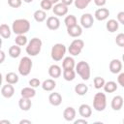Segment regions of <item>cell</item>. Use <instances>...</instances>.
I'll list each match as a JSON object with an SVG mask.
<instances>
[{
	"label": "cell",
	"instance_id": "cell-1",
	"mask_svg": "<svg viewBox=\"0 0 124 124\" xmlns=\"http://www.w3.org/2000/svg\"><path fill=\"white\" fill-rule=\"evenodd\" d=\"M30 30V22L25 18H18L14 20L12 31L16 35H24Z\"/></svg>",
	"mask_w": 124,
	"mask_h": 124
},
{
	"label": "cell",
	"instance_id": "cell-2",
	"mask_svg": "<svg viewBox=\"0 0 124 124\" xmlns=\"http://www.w3.org/2000/svg\"><path fill=\"white\" fill-rule=\"evenodd\" d=\"M42 41L41 39L39 38H33L30 40V42L27 44V46H26V53L30 56H36L40 53L41 51V48H42Z\"/></svg>",
	"mask_w": 124,
	"mask_h": 124
},
{
	"label": "cell",
	"instance_id": "cell-3",
	"mask_svg": "<svg viewBox=\"0 0 124 124\" xmlns=\"http://www.w3.org/2000/svg\"><path fill=\"white\" fill-rule=\"evenodd\" d=\"M107 107V97L105 93L97 92L93 98V108L97 111H103Z\"/></svg>",
	"mask_w": 124,
	"mask_h": 124
},
{
	"label": "cell",
	"instance_id": "cell-4",
	"mask_svg": "<svg viewBox=\"0 0 124 124\" xmlns=\"http://www.w3.org/2000/svg\"><path fill=\"white\" fill-rule=\"evenodd\" d=\"M76 72L83 80H88L90 78V66L85 61H79L76 65Z\"/></svg>",
	"mask_w": 124,
	"mask_h": 124
},
{
	"label": "cell",
	"instance_id": "cell-5",
	"mask_svg": "<svg viewBox=\"0 0 124 124\" xmlns=\"http://www.w3.org/2000/svg\"><path fill=\"white\" fill-rule=\"evenodd\" d=\"M32 66H33V63H32V60L30 57L28 56H24L20 59L19 61V64H18V73L21 75V76H28L31 72V69H32Z\"/></svg>",
	"mask_w": 124,
	"mask_h": 124
},
{
	"label": "cell",
	"instance_id": "cell-6",
	"mask_svg": "<svg viewBox=\"0 0 124 124\" xmlns=\"http://www.w3.org/2000/svg\"><path fill=\"white\" fill-rule=\"evenodd\" d=\"M66 53V46L63 44H55L53 45V46L51 47V58L54 61H60L62 60V58L64 57Z\"/></svg>",
	"mask_w": 124,
	"mask_h": 124
},
{
	"label": "cell",
	"instance_id": "cell-7",
	"mask_svg": "<svg viewBox=\"0 0 124 124\" xmlns=\"http://www.w3.org/2000/svg\"><path fill=\"white\" fill-rule=\"evenodd\" d=\"M83 46H84V42L82 40H80V39H75L71 43V45H70V46L68 48L69 53L71 55H73V56H77V55L80 54L81 50L83 49Z\"/></svg>",
	"mask_w": 124,
	"mask_h": 124
},
{
	"label": "cell",
	"instance_id": "cell-8",
	"mask_svg": "<svg viewBox=\"0 0 124 124\" xmlns=\"http://www.w3.org/2000/svg\"><path fill=\"white\" fill-rule=\"evenodd\" d=\"M68 6H66L65 4H63L62 2L61 3H57L55 4L53 7H52V12L55 16H66L67 13H68Z\"/></svg>",
	"mask_w": 124,
	"mask_h": 124
},
{
	"label": "cell",
	"instance_id": "cell-9",
	"mask_svg": "<svg viewBox=\"0 0 124 124\" xmlns=\"http://www.w3.org/2000/svg\"><path fill=\"white\" fill-rule=\"evenodd\" d=\"M93 23H94V18H93V16L89 13L87 14H83L80 17V24L83 28L85 29H88L90 27L93 26Z\"/></svg>",
	"mask_w": 124,
	"mask_h": 124
},
{
	"label": "cell",
	"instance_id": "cell-10",
	"mask_svg": "<svg viewBox=\"0 0 124 124\" xmlns=\"http://www.w3.org/2000/svg\"><path fill=\"white\" fill-rule=\"evenodd\" d=\"M46 26L49 30H57L60 27V20L57 16H48L46 18Z\"/></svg>",
	"mask_w": 124,
	"mask_h": 124
},
{
	"label": "cell",
	"instance_id": "cell-11",
	"mask_svg": "<svg viewBox=\"0 0 124 124\" xmlns=\"http://www.w3.org/2000/svg\"><path fill=\"white\" fill-rule=\"evenodd\" d=\"M1 94L4 98H7V99L13 97L14 94H15V88H14L13 84L7 83V84L3 85L2 88H1Z\"/></svg>",
	"mask_w": 124,
	"mask_h": 124
},
{
	"label": "cell",
	"instance_id": "cell-12",
	"mask_svg": "<svg viewBox=\"0 0 124 124\" xmlns=\"http://www.w3.org/2000/svg\"><path fill=\"white\" fill-rule=\"evenodd\" d=\"M109 16V11L107 8H99L98 10H96L94 16L97 20L99 21H103L105 19H107Z\"/></svg>",
	"mask_w": 124,
	"mask_h": 124
},
{
	"label": "cell",
	"instance_id": "cell-13",
	"mask_svg": "<svg viewBox=\"0 0 124 124\" xmlns=\"http://www.w3.org/2000/svg\"><path fill=\"white\" fill-rule=\"evenodd\" d=\"M76 114H77L76 109H75L73 107H67V108L64 109V111H63V117H64V119H65L66 121H69V122L75 120Z\"/></svg>",
	"mask_w": 124,
	"mask_h": 124
},
{
	"label": "cell",
	"instance_id": "cell-14",
	"mask_svg": "<svg viewBox=\"0 0 124 124\" xmlns=\"http://www.w3.org/2000/svg\"><path fill=\"white\" fill-rule=\"evenodd\" d=\"M78 113H79V115H80L81 117H83V118H88V117H90L91 114H92V108H91V107H90L89 105H87V104H82V105H80L79 108H78Z\"/></svg>",
	"mask_w": 124,
	"mask_h": 124
},
{
	"label": "cell",
	"instance_id": "cell-15",
	"mask_svg": "<svg viewBox=\"0 0 124 124\" xmlns=\"http://www.w3.org/2000/svg\"><path fill=\"white\" fill-rule=\"evenodd\" d=\"M67 33L69 36H71L73 38H78L82 34V28L79 25L76 24L74 26L67 27Z\"/></svg>",
	"mask_w": 124,
	"mask_h": 124
},
{
	"label": "cell",
	"instance_id": "cell-16",
	"mask_svg": "<svg viewBox=\"0 0 124 124\" xmlns=\"http://www.w3.org/2000/svg\"><path fill=\"white\" fill-rule=\"evenodd\" d=\"M122 70V63L118 59H112L109 62V71L112 74H118Z\"/></svg>",
	"mask_w": 124,
	"mask_h": 124
},
{
	"label": "cell",
	"instance_id": "cell-17",
	"mask_svg": "<svg viewBox=\"0 0 124 124\" xmlns=\"http://www.w3.org/2000/svg\"><path fill=\"white\" fill-rule=\"evenodd\" d=\"M123 101L124 100H123V98L121 96H119V95L114 96L112 98V100H111V103H110L111 108L113 110H120L121 108L123 107V103H124Z\"/></svg>",
	"mask_w": 124,
	"mask_h": 124
},
{
	"label": "cell",
	"instance_id": "cell-18",
	"mask_svg": "<svg viewBox=\"0 0 124 124\" xmlns=\"http://www.w3.org/2000/svg\"><path fill=\"white\" fill-rule=\"evenodd\" d=\"M48 101L52 106L57 107L62 103V96L60 95V93H57V92L50 93L48 96Z\"/></svg>",
	"mask_w": 124,
	"mask_h": 124
},
{
	"label": "cell",
	"instance_id": "cell-19",
	"mask_svg": "<svg viewBox=\"0 0 124 124\" xmlns=\"http://www.w3.org/2000/svg\"><path fill=\"white\" fill-rule=\"evenodd\" d=\"M18 106H19V108H20L21 110L27 111V110H29V109L31 108V107H32V102H31V100L28 99V98L21 97V98L19 99V101H18Z\"/></svg>",
	"mask_w": 124,
	"mask_h": 124
},
{
	"label": "cell",
	"instance_id": "cell-20",
	"mask_svg": "<svg viewBox=\"0 0 124 124\" xmlns=\"http://www.w3.org/2000/svg\"><path fill=\"white\" fill-rule=\"evenodd\" d=\"M62 67L64 70H71V69H74L76 67V62L74 60L73 57L71 56H67L63 59L62 61Z\"/></svg>",
	"mask_w": 124,
	"mask_h": 124
},
{
	"label": "cell",
	"instance_id": "cell-21",
	"mask_svg": "<svg viewBox=\"0 0 124 124\" xmlns=\"http://www.w3.org/2000/svg\"><path fill=\"white\" fill-rule=\"evenodd\" d=\"M61 74H62L61 68H60L58 65H56V64H53V65H51V66L48 68V75H49L51 78H59V77L61 76Z\"/></svg>",
	"mask_w": 124,
	"mask_h": 124
},
{
	"label": "cell",
	"instance_id": "cell-22",
	"mask_svg": "<svg viewBox=\"0 0 124 124\" xmlns=\"http://www.w3.org/2000/svg\"><path fill=\"white\" fill-rule=\"evenodd\" d=\"M20 95L21 97H24V98H28V99H31L33 98L35 95H36V90L34 87H24L21 89L20 91Z\"/></svg>",
	"mask_w": 124,
	"mask_h": 124
},
{
	"label": "cell",
	"instance_id": "cell-23",
	"mask_svg": "<svg viewBox=\"0 0 124 124\" xmlns=\"http://www.w3.org/2000/svg\"><path fill=\"white\" fill-rule=\"evenodd\" d=\"M118 27H119V22L116 19H108L107 24H106L107 30L110 33H113V32L117 31Z\"/></svg>",
	"mask_w": 124,
	"mask_h": 124
},
{
	"label": "cell",
	"instance_id": "cell-24",
	"mask_svg": "<svg viewBox=\"0 0 124 124\" xmlns=\"http://www.w3.org/2000/svg\"><path fill=\"white\" fill-rule=\"evenodd\" d=\"M55 86H56V82L54 81V79H51V78L46 79L42 83V88L45 91H52L55 88Z\"/></svg>",
	"mask_w": 124,
	"mask_h": 124
},
{
	"label": "cell",
	"instance_id": "cell-25",
	"mask_svg": "<svg viewBox=\"0 0 124 124\" xmlns=\"http://www.w3.org/2000/svg\"><path fill=\"white\" fill-rule=\"evenodd\" d=\"M104 90L105 92L107 93H113L117 90V84L115 81H112V80H109V81H107L104 85Z\"/></svg>",
	"mask_w": 124,
	"mask_h": 124
},
{
	"label": "cell",
	"instance_id": "cell-26",
	"mask_svg": "<svg viewBox=\"0 0 124 124\" xmlns=\"http://www.w3.org/2000/svg\"><path fill=\"white\" fill-rule=\"evenodd\" d=\"M11 34H12V31L9 27V25L3 23L0 25V35L2 38L4 39H9L11 37Z\"/></svg>",
	"mask_w": 124,
	"mask_h": 124
},
{
	"label": "cell",
	"instance_id": "cell-27",
	"mask_svg": "<svg viewBox=\"0 0 124 124\" xmlns=\"http://www.w3.org/2000/svg\"><path fill=\"white\" fill-rule=\"evenodd\" d=\"M33 16L37 22H43L46 18V11H44V10H37V11H35Z\"/></svg>",
	"mask_w": 124,
	"mask_h": 124
},
{
	"label": "cell",
	"instance_id": "cell-28",
	"mask_svg": "<svg viewBox=\"0 0 124 124\" xmlns=\"http://www.w3.org/2000/svg\"><path fill=\"white\" fill-rule=\"evenodd\" d=\"M20 52H21V48H20V46H17V45L12 46H10V48H9V55H10L12 58H17V57L20 55Z\"/></svg>",
	"mask_w": 124,
	"mask_h": 124
},
{
	"label": "cell",
	"instance_id": "cell-29",
	"mask_svg": "<svg viewBox=\"0 0 124 124\" xmlns=\"http://www.w3.org/2000/svg\"><path fill=\"white\" fill-rule=\"evenodd\" d=\"M87 91H88V86L85 85L84 83H78L75 86V92L79 96L85 95L87 93Z\"/></svg>",
	"mask_w": 124,
	"mask_h": 124
},
{
	"label": "cell",
	"instance_id": "cell-30",
	"mask_svg": "<svg viewBox=\"0 0 124 124\" xmlns=\"http://www.w3.org/2000/svg\"><path fill=\"white\" fill-rule=\"evenodd\" d=\"M5 79H6L7 83L16 84V83H17V81H18V76H17L16 73H14V72H10V73H8V74L6 75Z\"/></svg>",
	"mask_w": 124,
	"mask_h": 124
},
{
	"label": "cell",
	"instance_id": "cell-31",
	"mask_svg": "<svg viewBox=\"0 0 124 124\" xmlns=\"http://www.w3.org/2000/svg\"><path fill=\"white\" fill-rule=\"evenodd\" d=\"M63 78L65 80L67 81H72L75 79L76 78V72L74 71V69L71 70H64L63 71Z\"/></svg>",
	"mask_w": 124,
	"mask_h": 124
},
{
	"label": "cell",
	"instance_id": "cell-32",
	"mask_svg": "<svg viewBox=\"0 0 124 124\" xmlns=\"http://www.w3.org/2000/svg\"><path fill=\"white\" fill-rule=\"evenodd\" d=\"M64 23L66 25V27H71V26H74L77 23V17L74 16V15H69L65 17L64 19Z\"/></svg>",
	"mask_w": 124,
	"mask_h": 124
},
{
	"label": "cell",
	"instance_id": "cell-33",
	"mask_svg": "<svg viewBox=\"0 0 124 124\" xmlns=\"http://www.w3.org/2000/svg\"><path fill=\"white\" fill-rule=\"evenodd\" d=\"M91 2V0H75V7L79 9V10H82V9H85L88 4Z\"/></svg>",
	"mask_w": 124,
	"mask_h": 124
},
{
	"label": "cell",
	"instance_id": "cell-34",
	"mask_svg": "<svg viewBox=\"0 0 124 124\" xmlns=\"http://www.w3.org/2000/svg\"><path fill=\"white\" fill-rule=\"evenodd\" d=\"M16 45L19 46H23L27 44V37L25 35H17L15 39Z\"/></svg>",
	"mask_w": 124,
	"mask_h": 124
},
{
	"label": "cell",
	"instance_id": "cell-35",
	"mask_svg": "<svg viewBox=\"0 0 124 124\" xmlns=\"http://www.w3.org/2000/svg\"><path fill=\"white\" fill-rule=\"evenodd\" d=\"M105 83H106V81H105V79L103 78H101V77L94 78V87L96 89H100V88L104 87Z\"/></svg>",
	"mask_w": 124,
	"mask_h": 124
},
{
	"label": "cell",
	"instance_id": "cell-36",
	"mask_svg": "<svg viewBox=\"0 0 124 124\" xmlns=\"http://www.w3.org/2000/svg\"><path fill=\"white\" fill-rule=\"evenodd\" d=\"M40 6H41L42 10H44V11H49L52 8L53 4L50 1H48V0H42L41 3H40Z\"/></svg>",
	"mask_w": 124,
	"mask_h": 124
},
{
	"label": "cell",
	"instance_id": "cell-37",
	"mask_svg": "<svg viewBox=\"0 0 124 124\" xmlns=\"http://www.w3.org/2000/svg\"><path fill=\"white\" fill-rule=\"evenodd\" d=\"M115 43L118 46H124V33H119L115 38Z\"/></svg>",
	"mask_w": 124,
	"mask_h": 124
},
{
	"label": "cell",
	"instance_id": "cell-38",
	"mask_svg": "<svg viewBox=\"0 0 124 124\" xmlns=\"http://www.w3.org/2000/svg\"><path fill=\"white\" fill-rule=\"evenodd\" d=\"M8 4L12 8H19L22 4V0H8Z\"/></svg>",
	"mask_w": 124,
	"mask_h": 124
},
{
	"label": "cell",
	"instance_id": "cell-39",
	"mask_svg": "<svg viewBox=\"0 0 124 124\" xmlns=\"http://www.w3.org/2000/svg\"><path fill=\"white\" fill-rule=\"evenodd\" d=\"M29 85H30L31 87L36 88V87H38L39 85H41V81L39 80V78H31V79L29 80Z\"/></svg>",
	"mask_w": 124,
	"mask_h": 124
},
{
	"label": "cell",
	"instance_id": "cell-40",
	"mask_svg": "<svg viewBox=\"0 0 124 124\" xmlns=\"http://www.w3.org/2000/svg\"><path fill=\"white\" fill-rule=\"evenodd\" d=\"M117 82L119 85H121L124 88V73H120L117 77Z\"/></svg>",
	"mask_w": 124,
	"mask_h": 124
},
{
	"label": "cell",
	"instance_id": "cell-41",
	"mask_svg": "<svg viewBox=\"0 0 124 124\" xmlns=\"http://www.w3.org/2000/svg\"><path fill=\"white\" fill-rule=\"evenodd\" d=\"M117 21H118L119 23H121V24L124 25V11L119 12V13L117 14Z\"/></svg>",
	"mask_w": 124,
	"mask_h": 124
},
{
	"label": "cell",
	"instance_id": "cell-42",
	"mask_svg": "<svg viewBox=\"0 0 124 124\" xmlns=\"http://www.w3.org/2000/svg\"><path fill=\"white\" fill-rule=\"evenodd\" d=\"M94 3L98 7H103L104 5H106L107 0H94Z\"/></svg>",
	"mask_w": 124,
	"mask_h": 124
},
{
	"label": "cell",
	"instance_id": "cell-43",
	"mask_svg": "<svg viewBox=\"0 0 124 124\" xmlns=\"http://www.w3.org/2000/svg\"><path fill=\"white\" fill-rule=\"evenodd\" d=\"M74 123H75V124H80V123H82V124H87L88 122H87V120H85V119H78V120H75Z\"/></svg>",
	"mask_w": 124,
	"mask_h": 124
},
{
	"label": "cell",
	"instance_id": "cell-44",
	"mask_svg": "<svg viewBox=\"0 0 124 124\" xmlns=\"http://www.w3.org/2000/svg\"><path fill=\"white\" fill-rule=\"evenodd\" d=\"M61 1H62V3L65 4L66 6H70V5H72V4L75 2V0H61Z\"/></svg>",
	"mask_w": 124,
	"mask_h": 124
},
{
	"label": "cell",
	"instance_id": "cell-45",
	"mask_svg": "<svg viewBox=\"0 0 124 124\" xmlns=\"http://www.w3.org/2000/svg\"><path fill=\"white\" fill-rule=\"evenodd\" d=\"M0 55H1L0 63H3V62H4V59H5V52H4L3 50H0Z\"/></svg>",
	"mask_w": 124,
	"mask_h": 124
},
{
	"label": "cell",
	"instance_id": "cell-46",
	"mask_svg": "<svg viewBox=\"0 0 124 124\" xmlns=\"http://www.w3.org/2000/svg\"><path fill=\"white\" fill-rule=\"evenodd\" d=\"M23 123H27V124H31L32 122L30 120H26V119H23V120H20L19 124H23Z\"/></svg>",
	"mask_w": 124,
	"mask_h": 124
},
{
	"label": "cell",
	"instance_id": "cell-47",
	"mask_svg": "<svg viewBox=\"0 0 124 124\" xmlns=\"http://www.w3.org/2000/svg\"><path fill=\"white\" fill-rule=\"evenodd\" d=\"M48 1H50V2H51L53 5H55V4H57V3L59 2V0H48Z\"/></svg>",
	"mask_w": 124,
	"mask_h": 124
},
{
	"label": "cell",
	"instance_id": "cell-48",
	"mask_svg": "<svg viewBox=\"0 0 124 124\" xmlns=\"http://www.w3.org/2000/svg\"><path fill=\"white\" fill-rule=\"evenodd\" d=\"M0 123H8V124H10L11 122H10L9 120H1V121H0Z\"/></svg>",
	"mask_w": 124,
	"mask_h": 124
},
{
	"label": "cell",
	"instance_id": "cell-49",
	"mask_svg": "<svg viewBox=\"0 0 124 124\" xmlns=\"http://www.w3.org/2000/svg\"><path fill=\"white\" fill-rule=\"evenodd\" d=\"M33 0H23V2H25V3H31Z\"/></svg>",
	"mask_w": 124,
	"mask_h": 124
},
{
	"label": "cell",
	"instance_id": "cell-50",
	"mask_svg": "<svg viewBox=\"0 0 124 124\" xmlns=\"http://www.w3.org/2000/svg\"><path fill=\"white\" fill-rule=\"evenodd\" d=\"M122 61L124 62V53H123V55H122Z\"/></svg>",
	"mask_w": 124,
	"mask_h": 124
},
{
	"label": "cell",
	"instance_id": "cell-51",
	"mask_svg": "<svg viewBox=\"0 0 124 124\" xmlns=\"http://www.w3.org/2000/svg\"><path fill=\"white\" fill-rule=\"evenodd\" d=\"M123 123H124V119H123Z\"/></svg>",
	"mask_w": 124,
	"mask_h": 124
}]
</instances>
